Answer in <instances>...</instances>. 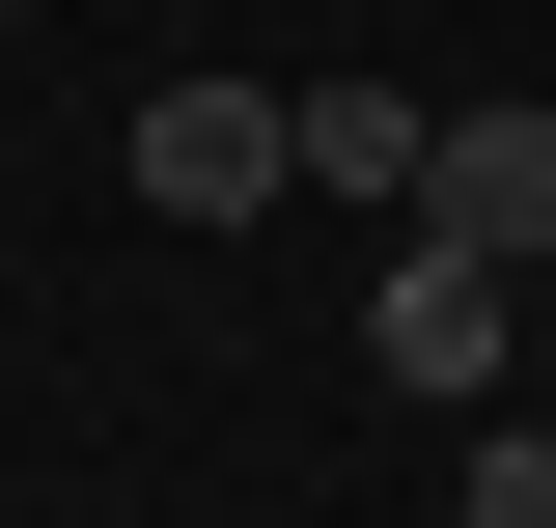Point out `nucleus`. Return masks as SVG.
Here are the masks:
<instances>
[{
    "label": "nucleus",
    "instance_id": "nucleus-1",
    "mask_svg": "<svg viewBox=\"0 0 556 528\" xmlns=\"http://www.w3.org/2000/svg\"><path fill=\"white\" fill-rule=\"evenodd\" d=\"M529 306H556V278H501V251H445V223H390L362 362H390V390H501V362H529Z\"/></svg>",
    "mask_w": 556,
    "mask_h": 528
},
{
    "label": "nucleus",
    "instance_id": "nucleus-2",
    "mask_svg": "<svg viewBox=\"0 0 556 528\" xmlns=\"http://www.w3.org/2000/svg\"><path fill=\"white\" fill-rule=\"evenodd\" d=\"M139 196H167V223L306 196V84H167V112H139Z\"/></svg>",
    "mask_w": 556,
    "mask_h": 528
},
{
    "label": "nucleus",
    "instance_id": "nucleus-3",
    "mask_svg": "<svg viewBox=\"0 0 556 528\" xmlns=\"http://www.w3.org/2000/svg\"><path fill=\"white\" fill-rule=\"evenodd\" d=\"M417 223H445V251H501V278H556V112H445Z\"/></svg>",
    "mask_w": 556,
    "mask_h": 528
},
{
    "label": "nucleus",
    "instance_id": "nucleus-4",
    "mask_svg": "<svg viewBox=\"0 0 556 528\" xmlns=\"http://www.w3.org/2000/svg\"><path fill=\"white\" fill-rule=\"evenodd\" d=\"M417 167H445V112H417V84H306V196L417 223Z\"/></svg>",
    "mask_w": 556,
    "mask_h": 528
},
{
    "label": "nucleus",
    "instance_id": "nucleus-5",
    "mask_svg": "<svg viewBox=\"0 0 556 528\" xmlns=\"http://www.w3.org/2000/svg\"><path fill=\"white\" fill-rule=\"evenodd\" d=\"M445 528H556V390H529V417H473V473H445Z\"/></svg>",
    "mask_w": 556,
    "mask_h": 528
},
{
    "label": "nucleus",
    "instance_id": "nucleus-6",
    "mask_svg": "<svg viewBox=\"0 0 556 528\" xmlns=\"http://www.w3.org/2000/svg\"><path fill=\"white\" fill-rule=\"evenodd\" d=\"M529 390H556V334H529Z\"/></svg>",
    "mask_w": 556,
    "mask_h": 528
}]
</instances>
